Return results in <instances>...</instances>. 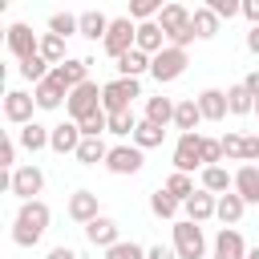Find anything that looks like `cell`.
<instances>
[{
	"label": "cell",
	"instance_id": "7bdbcfd3",
	"mask_svg": "<svg viewBox=\"0 0 259 259\" xmlns=\"http://www.w3.org/2000/svg\"><path fill=\"white\" fill-rule=\"evenodd\" d=\"M227 154H223V142H214V138H202V170L206 166H219Z\"/></svg>",
	"mask_w": 259,
	"mask_h": 259
},
{
	"label": "cell",
	"instance_id": "f5cc1de1",
	"mask_svg": "<svg viewBox=\"0 0 259 259\" xmlns=\"http://www.w3.org/2000/svg\"><path fill=\"white\" fill-rule=\"evenodd\" d=\"M49 259H77V251H73V247H53Z\"/></svg>",
	"mask_w": 259,
	"mask_h": 259
},
{
	"label": "cell",
	"instance_id": "cb8c5ba5",
	"mask_svg": "<svg viewBox=\"0 0 259 259\" xmlns=\"http://www.w3.org/2000/svg\"><path fill=\"white\" fill-rule=\"evenodd\" d=\"M202 190H210L214 198H219V194H231V190H235V174H227L223 166H206V170H202Z\"/></svg>",
	"mask_w": 259,
	"mask_h": 259
},
{
	"label": "cell",
	"instance_id": "816d5d0a",
	"mask_svg": "<svg viewBox=\"0 0 259 259\" xmlns=\"http://www.w3.org/2000/svg\"><path fill=\"white\" fill-rule=\"evenodd\" d=\"M247 49L259 57V24H251V32H247Z\"/></svg>",
	"mask_w": 259,
	"mask_h": 259
},
{
	"label": "cell",
	"instance_id": "5b68a950",
	"mask_svg": "<svg viewBox=\"0 0 259 259\" xmlns=\"http://www.w3.org/2000/svg\"><path fill=\"white\" fill-rule=\"evenodd\" d=\"M69 121H85V117H93V113H101V89L93 85V81H85V85H77L73 93H69Z\"/></svg>",
	"mask_w": 259,
	"mask_h": 259
},
{
	"label": "cell",
	"instance_id": "60d3db41",
	"mask_svg": "<svg viewBox=\"0 0 259 259\" xmlns=\"http://www.w3.org/2000/svg\"><path fill=\"white\" fill-rule=\"evenodd\" d=\"M134 130H138L134 113H113V117H109V134H117V138H134Z\"/></svg>",
	"mask_w": 259,
	"mask_h": 259
},
{
	"label": "cell",
	"instance_id": "f907efd6",
	"mask_svg": "<svg viewBox=\"0 0 259 259\" xmlns=\"http://www.w3.org/2000/svg\"><path fill=\"white\" fill-rule=\"evenodd\" d=\"M243 85H247V93L259 101V73H247V77H243Z\"/></svg>",
	"mask_w": 259,
	"mask_h": 259
},
{
	"label": "cell",
	"instance_id": "d590c367",
	"mask_svg": "<svg viewBox=\"0 0 259 259\" xmlns=\"http://www.w3.org/2000/svg\"><path fill=\"white\" fill-rule=\"evenodd\" d=\"M40 57H45L53 69H57V65H65V40H61V36H53V32H45V36H40Z\"/></svg>",
	"mask_w": 259,
	"mask_h": 259
},
{
	"label": "cell",
	"instance_id": "11a10c76",
	"mask_svg": "<svg viewBox=\"0 0 259 259\" xmlns=\"http://www.w3.org/2000/svg\"><path fill=\"white\" fill-rule=\"evenodd\" d=\"M255 113H259V101H255Z\"/></svg>",
	"mask_w": 259,
	"mask_h": 259
},
{
	"label": "cell",
	"instance_id": "9a60e30c",
	"mask_svg": "<svg viewBox=\"0 0 259 259\" xmlns=\"http://www.w3.org/2000/svg\"><path fill=\"white\" fill-rule=\"evenodd\" d=\"M190 16H194L190 8H182V4H166V8H162V16H158V28H162V32H166V40H170V36H178V32H186V28H190Z\"/></svg>",
	"mask_w": 259,
	"mask_h": 259
},
{
	"label": "cell",
	"instance_id": "ab89813d",
	"mask_svg": "<svg viewBox=\"0 0 259 259\" xmlns=\"http://www.w3.org/2000/svg\"><path fill=\"white\" fill-rule=\"evenodd\" d=\"M77 125H81L85 138H101V134H109V113L101 109V113H93V117H85V121H77Z\"/></svg>",
	"mask_w": 259,
	"mask_h": 259
},
{
	"label": "cell",
	"instance_id": "3957f363",
	"mask_svg": "<svg viewBox=\"0 0 259 259\" xmlns=\"http://www.w3.org/2000/svg\"><path fill=\"white\" fill-rule=\"evenodd\" d=\"M134 45H138V24H134L130 16H117V20H109V32H105L101 49H105L113 61H121V57H125Z\"/></svg>",
	"mask_w": 259,
	"mask_h": 259
},
{
	"label": "cell",
	"instance_id": "d4e9b609",
	"mask_svg": "<svg viewBox=\"0 0 259 259\" xmlns=\"http://www.w3.org/2000/svg\"><path fill=\"white\" fill-rule=\"evenodd\" d=\"M243 210H247V202L231 190V194H219V210H214V219H223V227H235V223L243 219Z\"/></svg>",
	"mask_w": 259,
	"mask_h": 259
},
{
	"label": "cell",
	"instance_id": "52a82bcc",
	"mask_svg": "<svg viewBox=\"0 0 259 259\" xmlns=\"http://www.w3.org/2000/svg\"><path fill=\"white\" fill-rule=\"evenodd\" d=\"M194 166H202V134H178L174 170H178V174H190Z\"/></svg>",
	"mask_w": 259,
	"mask_h": 259
},
{
	"label": "cell",
	"instance_id": "7c38bea8",
	"mask_svg": "<svg viewBox=\"0 0 259 259\" xmlns=\"http://www.w3.org/2000/svg\"><path fill=\"white\" fill-rule=\"evenodd\" d=\"M81 142H85L81 125H77V121H61V125H53L49 150H57V154H77V150H81Z\"/></svg>",
	"mask_w": 259,
	"mask_h": 259
},
{
	"label": "cell",
	"instance_id": "6da1fadb",
	"mask_svg": "<svg viewBox=\"0 0 259 259\" xmlns=\"http://www.w3.org/2000/svg\"><path fill=\"white\" fill-rule=\"evenodd\" d=\"M49 206L40 202V198H32V202H20V210H16V219H12V243L16 247H36L40 243V235L49 231Z\"/></svg>",
	"mask_w": 259,
	"mask_h": 259
},
{
	"label": "cell",
	"instance_id": "2e32d148",
	"mask_svg": "<svg viewBox=\"0 0 259 259\" xmlns=\"http://www.w3.org/2000/svg\"><path fill=\"white\" fill-rule=\"evenodd\" d=\"M89 65H93V61L73 57V61H65V65H57V69H53V77H57V81H61V85L73 93L77 85H85V81H89Z\"/></svg>",
	"mask_w": 259,
	"mask_h": 259
},
{
	"label": "cell",
	"instance_id": "e0dca14e",
	"mask_svg": "<svg viewBox=\"0 0 259 259\" xmlns=\"http://www.w3.org/2000/svg\"><path fill=\"white\" fill-rule=\"evenodd\" d=\"M32 97H36V109H57L61 101H69V89H65V85H61V81L49 73V77H45V81L32 89Z\"/></svg>",
	"mask_w": 259,
	"mask_h": 259
},
{
	"label": "cell",
	"instance_id": "4dcf8cb0",
	"mask_svg": "<svg viewBox=\"0 0 259 259\" xmlns=\"http://www.w3.org/2000/svg\"><path fill=\"white\" fill-rule=\"evenodd\" d=\"M49 32L53 36H73V32H81V16H73V12H53L49 16Z\"/></svg>",
	"mask_w": 259,
	"mask_h": 259
},
{
	"label": "cell",
	"instance_id": "ffe728a7",
	"mask_svg": "<svg viewBox=\"0 0 259 259\" xmlns=\"http://www.w3.org/2000/svg\"><path fill=\"white\" fill-rule=\"evenodd\" d=\"M85 239H89L93 247H105V251H109L113 243H121V239H117V223H113V219H105V214H101V219H93V223L85 227Z\"/></svg>",
	"mask_w": 259,
	"mask_h": 259
},
{
	"label": "cell",
	"instance_id": "f35d334b",
	"mask_svg": "<svg viewBox=\"0 0 259 259\" xmlns=\"http://www.w3.org/2000/svg\"><path fill=\"white\" fill-rule=\"evenodd\" d=\"M166 190H170L178 202H186V198L194 194V182H190V174H178V170H174V174L166 178Z\"/></svg>",
	"mask_w": 259,
	"mask_h": 259
},
{
	"label": "cell",
	"instance_id": "8d00e7d4",
	"mask_svg": "<svg viewBox=\"0 0 259 259\" xmlns=\"http://www.w3.org/2000/svg\"><path fill=\"white\" fill-rule=\"evenodd\" d=\"M49 73H53V69H49V61H45L40 53H36V57H28V61H20V77H28L32 85H40Z\"/></svg>",
	"mask_w": 259,
	"mask_h": 259
},
{
	"label": "cell",
	"instance_id": "484cf974",
	"mask_svg": "<svg viewBox=\"0 0 259 259\" xmlns=\"http://www.w3.org/2000/svg\"><path fill=\"white\" fill-rule=\"evenodd\" d=\"M150 61H154V57H146L142 49H130V53L117 61V73H121V77H130V81H138V77L150 69Z\"/></svg>",
	"mask_w": 259,
	"mask_h": 259
},
{
	"label": "cell",
	"instance_id": "d6a6232c",
	"mask_svg": "<svg viewBox=\"0 0 259 259\" xmlns=\"http://www.w3.org/2000/svg\"><path fill=\"white\" fill-rule=\"evenodd\" d=\"M105 32H109V16H101V12H81V36L105 40Z\"/></svg>",
	"mask_w": 259,
	"mask_h": 259
},
{
	"label": "cell",
	"instance_id": "4316f807",
	"mask_svg": "<svg viewBox=\"0 0 259 259\" xmlns=\"http://www.w3.org/2000/svg\"><path fill=\"white\" fill-rule=\"evenodd\" d=\"M174 105H178V101H170V97H150V101H146V121H154V125L166 130V125L174 121Z\"/></svg>",
	"mask_w": 259,
	"mask_h": 259
},
{
	"label": "cell",
	"instance_id": "b9f144b4",
	"mask_svg": "<svg viewBox=\"0 0 259 259\" xmlns=\"http://www.w3.org/2000/svg\"><path fill=\"white\" fill-rule=\"evenodd\" d=\"M105 259H146V247H138V243H113L105 251Z\"/></svg>",
	"mask_w": 259,
	"mask_h": 259
},
{
	"label": "cell",
	"instance_id": "8fae6325",
	"mask_svg": "<svg viewBox=\"0 0 259 259\" xmlns=\"http://www.w3.org/2000/svg\"><path fill=\"white\" fill-rule=\"evenodd\" d=\"M142 150L138 146H109V158H105V170L109 174H138L142 170Z\"/></svg>",
	"mask_w": 259,
	"mask_h": 259
},
{
	"label": "cell",
	"instance_id": "4fadbf2b",
	"mask_svg": "<svg viewBox=\"0 0 259 259\" xmlns=\"http://www.w3.org/2000/svg\"><path fill=\"white\" fill-rule=\"evenodd\" d=\"M69 219H73V223H85V227H89L93 219H101V214H97V194H93V190H73V194H69Z\"/></svg>",
	"mask_w": 259,
	"mask_h": 259
},
{
	"label": "cell",
	"instance_id": "bcb514c9",
	"mask_svg": "<svg viewBox=\"0 0 259 259\" xmlns=\"http://www.w3.org/2000/svg\"><path fill=\"white\" fill-rule=\"evenodd\" d=\"M243 162H247V166L259 162V134H247V138H243Z\"/></svg>",
	"mask_w": 259,
	"mask_h": 259
},
{
	"label": "cell",
	"instance_id": "db71d44e",
	"mask_svg": "<svg viewBox=\"0 0 259 259\" xmlns=\"http://www.w3.org/2000/svg\"><path fill=\"white\" fill-rule=\"evenodd\" d=\"M247 259H259V247H251V251H247Z\"/></svg>",
	"mask_w": 259,
	"mask_h": 259
},
{
	"label": "cell",
	"instance_id": "7402d4cb",
	"mask_svg": "<svg viewBox=\"0 0 259 259\" xmlns=\"http://www.w3.org/2000/svg\"><path fill=\"white\" fill-rule=\"evenodd\" d=\"M235 194L243 202H259V166H239L235 170Z\"/></svg>",
	"mask_w": 259,
	"mask_h": 259
},
{
	"label": "cell",
	"instance_id": "8992f818",
	"mask_svg": "<svg viewBox=\"0 0 259 259\" xmlns=\"http://www.w3.org/2000/svg\"><path fill=\"white\" fill-rule=\"evenodd\" d=\"M174 251H178V259H202V251H206L202 227H198V223H190V219L174 223Z\"/></svg>",
	"mask_w": 259,
	"mask_h": 259
},
{
	"label": "cell",
	"instance_id": "603a6c76",
	"mask_svg": "<svg viewBox=\"0 0 259 259\" xmlns=\"http://www.w3.org/2000/svg\"><path fill=\"white\" fill-rule=\"evenodd\" d=\"M202 121V113H198V101L194 97H182L178 105H174V125H178V134H194V125Z\"/></svg>",
	"mask_w": 259,
	"mask_h": 259
},
{
	"label": "cell",
	"instance_id": "836d02e7",
	"mask_svg": "<svg viewBox=\"0 0 259 259\" xmlns=\"http://www.w3.org/2000/svg\"><path fill=\"white\" fill-rule=\"evenodd\" d=\"M227 105H231V113H255V97L247 93V85H231L227 89Z\"/></svg>",
	"mask_w": 259,
	"mask_h": 259
},
{
	"label": "cell",
	"instance_id": "e575fe53",
	"mask_svg": "<svg viewBox=\"0 0 259 259\" xmlns=\"http://www.w3.org/2000/svg\"><path fill=\"white\" fill-rule=\"evenodd\" d=\"M150 210H154L158 219H174V214H178V198L162 186V190H154V194H150Z\"/></svg>",
	"mask_w": 259,
	"mask_h": 259
},
{
	"label": "cell",
	"instance_id": "f546056e",
	"mask_svg": "<svg viewBox=\"0 0 259 259\" xmlns=\"http://www.w3.org/2000/svg\"><path fill=\"white\" fill-rule=\"evenodd\" d=\"M105 158H109V146H105L101 138H85L81 150H77V162H81V166H97V162H105Z\"/></svg>",
	"mask_w": 259,
	"mask_h": 259
},
{
	"label": "cell",
	"instance_id": "ba28073f",
	"mask_svg": "<svg viewBox=\"0 0 259 259\" xmlns=\"http://www.w3.org/2000/svg\"><path fill=\"white\" fill-rule=\"evenodd\" d=\"M40 190H45L40 166H16V170H12V194H16L20 202H32V194H40Z\"/></svg>",
	"mask_w": 259,
	"mask_h": 259
},
{
	"label": "cell",
	"instance_id": "c3c4849f",
	"mask_svg": "<svg viewBox=\"0 0 259 259\" xmlns=\"http://www.w3.org/2000/svg\"><path fill=\"white\" fill-rule=\"evenodd\" d=\"M146 259H178V251H174V247H162V243H158V247H150V251H146Z\"/></svg>",
	"mask_w": 259,
	"mask_h": 259
},
{
	"label": "cell",
	"instance_id": "5bb4252c",
	"mask_svg": "<svg viewBox=\"0 0 259 259\" xmlns=\"http://www.w3.org/2000/svg\"><path fill=\"white\" fill-rule=\"evenodd\" d=\"M214 259H247V243L235 227H223L214 235Z\"/></svg>",
	"mask_w": 259,
	"mask_h": 259
},
{
	"label": "cell",
	"instance_id": "681fc988",
	"mask_svg": "<svg viewBox=\"0 0 259 259\" xmlns=\"http://www.w3.org/2000/svg\"><path fill=\"white\" fill-rule=\"evenodd\" d=\"M243 16H247L251 24H259V0H243Z\"/></svg>",
	"mask_w": 259,
	"mask_h": 259
},
{
	"label": "cell",
	"instance_id": "44dd1931",
	"mask_svg": "<svg viewBox=\"0 0 259 259\" xmlns=\"http://www.w3.org/2000/svg\"><path fill=\"white\" fill-rule=\"evenodd\" d=\"M162 40H166V32L158 28V20H146V24H138V45H134V49H142L146 57H158V53L166 49Z\"/></svg>",
	"mask_w": 259,
	"mask_h": 259
},
{
	"label": "cell",
	"instance_id": "ee69618b",
	"mask_svg": "<svg viewBox=\"0 0 259 259\" xmlns=\"http://www.w3.org/2000/svg\"><path fill=\"white\" fill-rule=\"evenodd\" d=\"M206 8H210V12H214V16H219V20H223V16H227V20H231V16H235V12H243V4H239V0H210V4H206Z\"/></svg>",
	"mask_w": 259,
	"mask_h": 259
},
{
	"label": "cell",
	"instance_id": "d6986e66",
	"mask_svg": "<svg viewBox=\"0 0 259 259\" xmlns=\"http://www.w3.org/2000/svg\"><path fill=\"white\" fill-rule=\"evenodd\" d=\"M182 206H186V219H190V223H206V219H214L219 198H214L210 190H194V194H190Z\"/></svg>",
	"mask_w": 259,
	"mask_h": 259
},
{
	"label": "cell",
	"instance_id": "83f0119b",
	"mask_svg": "<svg viewBox=\"0 0 259 259\" xmlns=\"http://www.w3.org/2000/svg\"><path fill=\"white\" fill-rule=\"evenodd\" d=\"M49 138H53V130H49V125H40V121H28V125L20 130V146H24V150H32V154H36V150H45V146H49Z\"/></svg>",
	"mask_w": 259,
	"mask_h": 259
},
{
	"label": "cell",
	"instance_id": "9c48e42d",
	"mask_svg": "<svg viewBox=\"0 0 259 259\" xmlns=\"http://www.w3.org/2000/svg\"><path fill=\"white\" fill-rule=\"evenodd\" d=\"M8 53H12L16 61H28V57H36V53H40V40H36V32H32L28 24H8Z\"/></svg>",
	"mask_w": 259,
	"mask_h": 259
},
{
	"label": "cell",
	"instance_id": "1f68e13d",
	"mask_svg": "<svg viewBox=\"0 0 259 259\" xmlns=\"http://www.w3.org/2000/svg\"><path fill=\"white\" fill-rule=\"evenodd\" d=\"M190 24H194V36H198V40H210V36L219 32V16H214L210 8H194Z\"/></svg>",
	"mask_w": 259,
	"mask_h": 259
},
{
	"label": "cell",
	"instance_id": "f6af8a7d",
	"mask_svg": "<svg viewBox=\"0 0 259 259\" xmlns=\"http://www.w3.org/2000/svg\"><path fill=\"white\" fill-rule=\"evenodd\" d=\"M223 142V154L227 158H239L243 162V134H227V138H219Z\"/></svg>",
	"mask_w": 259,
	"mask_h": 259
},
{
	"label": "cell",
	"instance_id": "7dc6e473",
	"mask_svg": "<svg viewBox=\"0 0 259 259\" xmlns=\"http://www.w3.org/2000/svg\"><path fill=\"white\" fill-rule=\"evenodd\" d=\"M12 162H16V142H12V138H4V142H0V166L8 170Z\"/></svg>",
	"mask_w": 259,
	"mask_h": 259
},
{
	"label": "cell",
	"instance_id": "f1b7e54d",
	"mask_svg": "<svg viewBox=\"0 0 259 259\" xmlns=\"http://www.w3.org/2000/svg\"><path fill=\"white\" fill-rule=\"evenodd\" d=\"M162 138H166V130L154 125V121H138V130H134V146L138 150H154V146H162Z\"/></svg>",
	"mask_w": 259,
	"mask_h": 259
},
{
	"label": "cell",
	"instance_id": "7a4b0ae2",
	"mask_svg": "<svg viewBox=\"0 0 259 259\" xmlns=\"http://www.w3.org/2000/svg\"><path fill=\"white\" fill-rule=\"evenodd\" d=\"M134 97H142V85L130 81V77H117V81L101 85V109H105L109 117H113V113H130Z\"/></svg>",
	"mask_w": 259,
	"mask_h": 259
},
{
	"label": "cell",
	"instance_id": "74e56055",
	"mask_svg": "<svg viewBox=\"0 0 259 259\" xmlns=\"http://www.w3.org/2000/svg\"><path fill=\"white\" fill-rule=\"evenodd\" d=\"M162 8H166L162 0H134V4H130V20L146 24L150 16H162Z\"/></svg>",
	"mask_w": 259,
	"mask_h": 259
},
{
	"label": "cell",
	"instance_id": "277c9868",
	"mask_svg": "<svg viewBox=\"0 0 259 259\" xmlns=\"http://www.w3.org/2000/svg\"><path fill=\"white\" fill-rule=\"evenodd\" d=\"M150 73H154V81L158 85H166V81H178L182 73H186V49H174V45H166L154 61H150Z\"/></svg>",
	"mask_w": 259,
	"mask_h": 259
},
{
	"label": "cell",
	"instance_id": "30bf717a",
	"mask_svg": "<svg viewBox=\"0 0 259 259\" xmlns=\"http://www.w3.org/2000/svg\"><path fill=\"white\" fill-rule=\"evenodd\" d=\"M32 105H36V97H28L24 89H8L4 93V117L12 125H20V130L32 121Z\"/></svg>",
	"mask_w": 259,
	"mask_h": 259
},
{
	"label": "cell",
	"instance_id": "ac0fdd59",
	"mask_svg": "<svg viewBox=\"0 0 259 259\" xmlns=\"http://www.w3.org/2000/svg\"><path fill=\"white\" fill-rule=\"evenodd\" d=\"M194 101H198V113H202L206 121H223V117L231 113V105H227V93H223V89H202Z\"/></svg>",
	"mask_w": 259,
	"mask_h": 259
}]
</instances>
